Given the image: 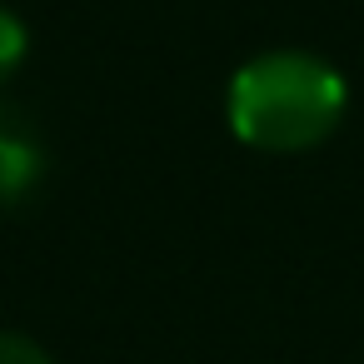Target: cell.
<instances>
[{"mask_svg": "<svg viewBox=\"0 0 364 364\" xmlns=\"http://www.w3.org/2000/svg\"><path fill=\"white\" fill-rule=\"evenodd\" d=\"M344 80L329 60L304 50H269L230 80V130L255 150H309L344 115Z\"/></svg>", "mask_w": 364, "mask_h": 364, "instance_id": "obj_1", "label": "cell"}, {"mask_svg": "<svg viewBox=\"0 0 364 364\" xmlns=\"http://www.w3.org/2000/svg\"><path fill=\"white\" fill-rule=\"evenodd\" d=\"M46 175V150L36 130L0 105V205H21Z\"/></svg>", "mask_w": 364, "mask_h": 364, "instance_id": "obj_2", "label": "cell"}, {"mask_svg": "<svg viewBox=\"0 0 364 364\" xmlns=\"http://www.w3.org/2000/svg\"><path fill=\"white\" fill-rule=\"evenodd\" d=\"M21 60H26V26L0 6V80H11Z\"/></svg>", "mask_w": 364, "mask_h": 364, "instance_id": "obj_3", "label": "cell"}, {"mask_svg": "<svg viewBox=\"0 0 364 364\" xmlns=\"http://www.w3.org/2000/svg\"><path fill=\"white\" fill-rule=\"evenodd\" d=\"M0 364H50L46 349L26 334H0Z\"/></svg>", "mask_w": 364, "mask_h": 364, "instance_id": "obj_4", "label": "cell"}]
</instances>
